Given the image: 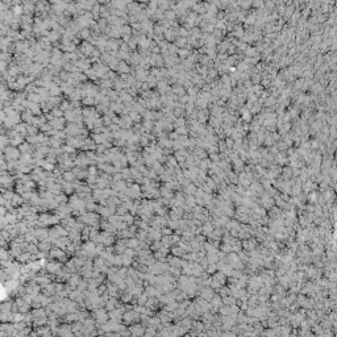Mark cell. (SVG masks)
Returning <instances> with one entry per match:
<instances>
[{
  "instance_id": "obj_1",
  "label": "cell",
  "mask_w": 337,
  "mask_h": 337,
  "mask_svg": "<svg viewBox=\"0 0 337 337\" xmlns=\"http://www.w3.org/2000/svg\"><path fill=\"white\" fill-rule=\"evenodd\" d=\"M40 224L41 225H47V224H55L57 223V217H53V216H50V215H42L41 217H40Z\"/></svg>"
},
{
  "instance_id": "obj_5",
  "label": "cell",
  "mask_w": 337,
  "mask_h": 337,
  "mask_svg": "<svg viewBox=\"0 0 337 337\" xmlns=\"http://www.w3.org/2000/svg\"><path fill=\"white\" fill-rule=\"evenodd\" d=\"M124 316H125L124 319H125V321H126V323H131L132 320H134V319H136V316H138V313H136V312H133V311H131V312H126Z\"/></svg>"
},
{
  "instance_id": "obj_9",
  "label": "cell",
  "mask_w": 337,
  "mask_h": 337,
  "mask_svg": "<svg viewBox=\"0 0 337 337\" xmlns=\"http://www.w3.org/2000/svg\"><path fill=\"white\" fill-rule=\"evenodd\" d=\"M132 333H138V335H142L144 331H142V328L138 325V328H132Z\"/></svg>"
},
{
  "instance_id": "obj_4",
  "label": "cell",
  "mask_w": 337,
  "mask_h": 337,
  "mask_svg": "<svg viewBox=\"0 0 337 337\" xmlns=\"http://www.w3.org/2000/svg\"><path fill=\"white\" fill-rule=\"evenodd\" d=\"M59 267H61V265H59V263H53V262H50L49 265L46 266V269H47V271H49V273H57V271L59 270Z\"/></svg>"
},
{
  "instance_id": "obj_7",
  "label": "cell",
  "mask_w": 337,
  "mask_h": 337,
  "mask_svg": "<svg viewBox=\"0 0 337 337\" xmlns=\"http://www.w3.org/2000/svg\"><path fill=\"white\" fill-rule=\"evenodd\" d=\"M149 236L152 237V239H154V240H158V239L161 237V233L154 229V231H150V232H149Z\"/></svg>"
},
{
  "instance_id": "obj_8",
  "label": "cell",
  "mask_w": 337,
  "mask_h": 337,
  "mask_svg": "<svg viewBox=\"0 0 337 337\" xmlns=\"http://www.w3.org/2000/svg\"><path fill=\"white\" fill-rule=\"evenodd\" d=\"M138 245H140V241L136 240V239H132V240H129V241H128L129 248H136V246H138Z\"/></svg>"
},
{
  "instance_id": "obj_10",
  "label": "cell",
  "mask_w": 337,
  "mask_h": 337,
  "mask_svg": "<svg viewBox=\"0 0 337 337\" xmlns=\"http://www.w3.org/2000/svg\"><path fill=\"white\" fill-rule=\"evenodd\" d=\"M115 304H116V302H115L113 299H112V300H109V302L107 303V308H108V310H112V308L115 307Z\"/></svg>"
},
{
  "instance_id": "obj_3",
  "label": "cell",
  "mask_w": 337,
  "mask_h": 337,
  "mask_svg": "<svg viewBox=\"0 0 337 337\" xmlns=\"http://www.w3.org/2000/svg\"><path fill=\"white\" fill-rule=\"evenodd\" d=\"M96 320L99 323H106L107 321V313L104 310H98L96 311Z\"/></svg>"
},
{
  "instance_id": "obj_6",
  "label": "cell",
  "mask_w": 337,
  "mask_h": 337,
  "mask_svg": "<svg viewBox=\"0 0 337 337\" xmlns=\"http://www.w3.org/2000/svg\"><path fill=\"white\" fill-rule=\"evenodd\" d=\"M63 179H66V180H67V182H70V180L75 179V175H74V171H73V172H65V175H63Z\"/></svg>"
},
{
  "instance_id": "obj_2",
  "label": "cell",
  "mask_w": 337,
  "mask_h": 337,
  "mask_svg": "<svg viewBox=\"0 0 337 337\" xmlns=\"http://www.w3.org/2000/svg\"><path fill=\"white\" fill-rule=\"evenodd\" d=\"M16 304H17V308L20 312H25V311L29 310V303L25 302V300H17Z\"/></svg>"
}]
</instances>
